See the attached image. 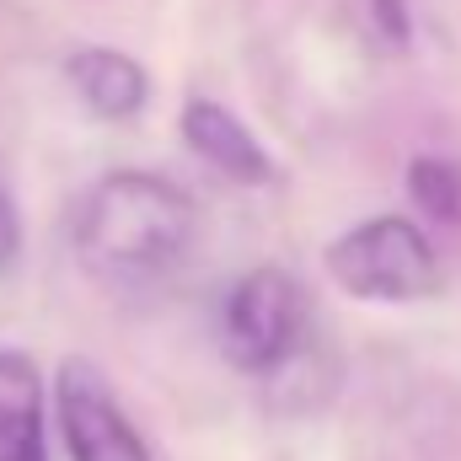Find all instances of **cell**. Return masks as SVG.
Wrapping results in <instances>:
<instances>
[{
	"label": "cell",
	"instance_id": "obj_10",
	"mask_svg": "<svg viewBox=\"0 0 461 461\" xmlns=\"http://www.w3.org/2000/svg\"><path fill=\"white\" fill-rule=\"evenodd\" d=\"M16 252H22V221H16L11 194L0 188V268H5V263H16Z\"/></svg>",
	"mask_w": 461,
	"mask_h": 461
},
{
	"label": "cell",
	"instance_id": "obj_2",
	"mask_svg": "<svg viewBox=\"0 0 461 461\" xmlns=\"http://www.w3.org/2000/svg\"><path fill=\"white\" fill-rule=\"evenodd\" d=\"M328 274L365 301H424L440 290V258L429 236L402 215H381L339 236L328 247Z\"/></svg>",
	"mask_w": 461,
	"mask_h": 461
},
{
	"label": "cell",
	"instance_id": "obj_5",
	"mask_svg": "<svg viewBox=\"0 0 461 461\" xmlns=\"http://www.w3.org/2000/svg\"><path fill=\"white\" fill-rule=\"evenodd\" d=\"M183 140H188L215 172H226L236 183H268V177H274V167H268L263 145L247 134V123L230 118L226 108L210 103V97H194V103L183 108Z\"/></svg>",
	"mask_w": 461,
	"mask_h": 461
},
{
	"label": "cell",
	"instance_id": "obj_8",
	"mask_svg": "<svg viewBox=\"0 0 461 461\" xmlns=\"http://www.w3.org/2000/svg\"><path fill=\"white\" fill-rule=\"evenodd\" d=\"M408 194L424 215L435 221H461V167L456 161H440V156H419L408 167Z\"/></svg>",
	"mask_w": 461,
	"mask_h": 461
},
{
	"label": "cell",
	"instance_id": "obj_1",
	"mask_svg": "<svg viewBox=\"0 0 461 461\" xmlns=\"http://www.w3.org/2000/svg\"><path fill=\"white\" fill-rule=\"evenodd\" d=\"M194 204L177 183L156 172H113L76 210V252L86 268L140 285L167 274L188 252Z\"/></svg>",
	"mask_w": 461,
	"mask_h": 461
},
{
	"label": "cell",
	"instance_id": "obj_4",
	"mask_svg": "<svg viewBox=\"0 0 461 461\" xmlns=\"http://www.w3.org/2000/svg\"><path fill=\"white\" fill-rule=\"evenodd\" d=\"M59 435L70 461H150L145 440L134 435L118 397L108 392L103 370H92L86 359L59 365Z\"/></svg>",
	"mask_w": 461,
	"mask_h": 461
},
{
	"label": "cell",
	"instance_id": "obj_3",
	"mask_svg": "<svg viewBox=\"0 0 461 461\" xmlns=\"http://www.w3.org/2000/svg\"><path fill=\"white\" fill-rule=\"evenodd\" d=\"M221 339L230 365L268 375L306 344V290L285 268H252L230 285L221 306Z\"/></svg>",
	"mask_w": 461,
	"mask_h": 461
},
{
	"label": "cell",
	"instance_id": "obj_6",
	"mask_svg": "<svg viewBox=\"0 0 461 461\" xmlns=\"http://www.w3.org/2000/svg\"><path fill=\"white\" fill-rule=\"evenodd\" d=\"M0 461H49L43 381L27 354H0Z\"/></svg>",
	"mask_w": 461,
	"mask_h": 461
},
{
	"label": "cell",
	"instance_id": "obj_9",
	"mask_svg": "<svg viewBox=\"0 0 461 461\" xmlns=\"http://www.w3.org/2000/svg\"><path fill=\"white\" fill-rule=\"evenodd\" d=\"M370 16L386 43H408V0H370Z\"/></svg>",
	"mask_w": 461,
	"mask_h": 461
},
{
	"label": "cell",
	"instance_id": "obj_7",
	"mask_svg": "<svg viewBox=\"0 0 461 461\" xmlns=\"http://www.w3.org/2000/svg\"><path fill=\"white\" fill-rule=\"evenodd\" d=\"M65 76H70V86L81 92V103H86L92 113L113 118V123L134 118L145 108V97H150L145 70H140L129 54H118V49H81V54H70Z\"/></svg>",
	"mask_w": 461,
	"mask_h": 461
}]
</instances>
